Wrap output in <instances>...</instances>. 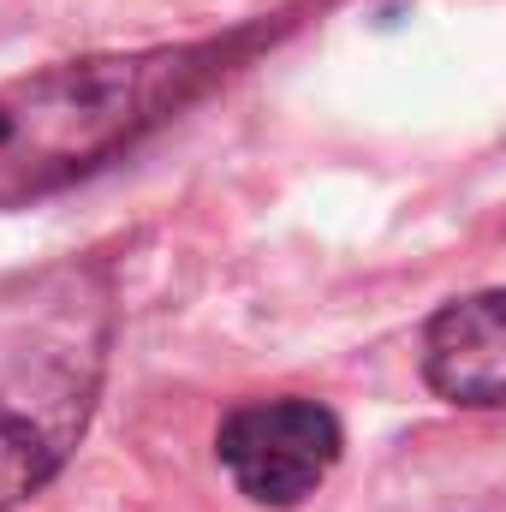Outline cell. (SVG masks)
Wrapping results in <instances>:
<instances>
[{"instance_id": "cell-2", "label": "cell", "mask_w": 506, "mask_h": 512, "mask_svg": "<svg viewBox=\"0 0 506 512\" xmlns=\"http://www.w3.org/2000/svg\"><path fill=\"white\" fill-rule=\"evenodd\" d=\"M221 48H149L102 54L0 84V203L42 197L108 155L131 149L149 126L185 108L215 78Z\"/></svg>"}, {"instance_id": "cell-4", "label": "cell", "mask_w": 506, "mask_h": 512, "mask_svg": "<svg viewBox=\"0 0 506 512\" xmlns=\"http://www.w3.org/2000/svg\"><path fill=\"white\" fill-rule=\"evenodd\" d=\"M423 376L453 405H506V292L459 298L429 322Z\"/></svg>"}, {"instance_id": "cell-3", "label": "cell", "mask_w": 506, "mask_h": 512, "mask_svg": "<svg viewBox=\"0 0 506 512\" xmlns=\"http://www.w3.org/2000/svg\"><path fill=\"white\" fill-rule=\"evenodd\" d=\"M340 459V423L316 399H262L221 423V465L256 507L304 501Z\"/></svg>"}, {"instance_id": "cell-1", "label": "cell", "mask_w": 506, "mask_h": 512, "mask_svg": "<svg viewBox=\"0 0 506 512\" xmlns=\"http://www.w3.org/2000/svg\"><path fill=\"white\" fill-rule=\"evenodd\" d=\"M114 340L96 262H54L0 286V507L36 495L78 447Z\"/></svg>"}]
</instances>
